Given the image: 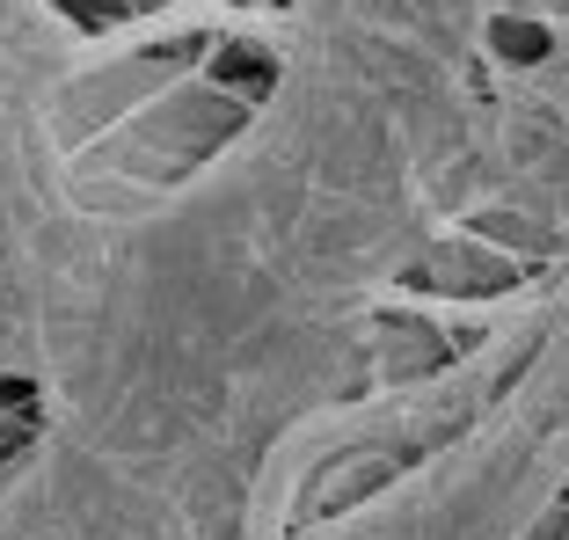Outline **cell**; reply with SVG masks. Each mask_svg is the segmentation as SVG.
Instances as JSON below:
<instances>
[{
  "mask_svg": "<svg viewBox=\"0 0 569 540\" xmlns=\"http://www.w3.org/2000/svg\"><path fill=\"white\" fill-rule=\"evenodd\" d=\"M402 460H409V453H336L329 468H321L315 482L300 490V504H292V526H315V519H329V511H343L351 497L387 490Z\"/></svg>",
  "mask_w": 569,
  "mask_h": 540,
  "instance_id": "1",
  "label": "cell"
},
{
  "mask_svg": "<svg viewBox=\"0 0 569 540\" xmlns=\"http://www.w3.org/2000/svg\"><path fill=\"white\" fill-rule=\"evenodd\" d=\"M219 81H249L256 96L270 88V51H249V44H234L227 59H219Z\"/></svg>",
  "mask_w": 569,
  "mask_h": 540,
  "instance_id": "4",
  "label": "cell"
},
{
  "mask_svg": "<svg viewBox=\"0 0 569 540\" xmlns=\"http://www.w3.org/2000/svg\"><path fill=\"white\" fill-rule=\"evenodd\" d=\"M511 278H519L511 263H489V256H468L460 241H452V249L438 256V263H417V270H409V286H423V292H438V286H452V292H503Z\"/></svg>",
  "mask_w": 569,
  "mask_h": 540,
  "instance_id": "2",
  "label": "cell"
},
{
  "mask_svg": "<svg viewBox=\"0 0 569 540\" xmlns=\"http://www.w3.org/2000/svg\"><path fill=\"white\" fill-rule=\"evenodd\" d=\"M497 44L503 51H540L548 37H540V30H519V22H497Z\"/></svg>",
  "mask_w": 569,
  "mask_h": 540,
  "instance_id": "5",
  "label": "cell"
},
{
  "mask_svg": "<svg viewBox=\"0 0 569 540\" xmlns=\"http://www.w3.org/2000/svg\"><path fill=\"white\" fill-rule=\"evenodd\" d=\"M372 337L395 343V358H387V372H395V380L431 372L438 358H446V337H431V329H423V321H409V314H380V321H372Z\"/></svg>",
  "mask_w": 569,
  "mask_h": 540,
  "instance_id": "3",
  "label": "cell"
}]
</instances>
